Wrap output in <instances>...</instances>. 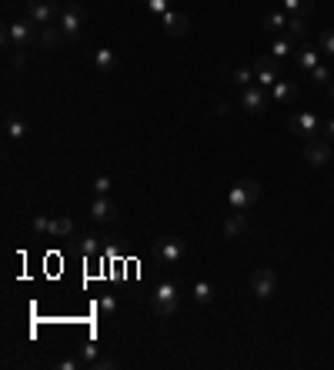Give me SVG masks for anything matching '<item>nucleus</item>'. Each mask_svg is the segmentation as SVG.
Wrapping results in <instances>:
<instances>
[{"instance_id":"1","label":"nucleus","mask_w":334,"mask_h":370,"mask_svg":"<svg viewBox=\"0 0 334 370\" xmlns=\"http://www.w3.org/2000/svg\"><path fill=\"white\" fill-rule=\"evenodd\" d=\"M37 34H40V24H34L30 17L10 21L3 27V50H30L37 44Z\"/></svg>"},{"instance_id":"2","label":"nucleus","mask_w":334,"mask_h":370,"mask_svg":"<svg viewBox=\"0 0 334 370\" xmlns=\"http://www.w3.org/2000/svg\"><path fill=\"white\" fill-rule=\"evenodd\" d=\"M257 200H261V184H257L254 177H244V180H237L231 190H228V204H231V210H237V214H248V210H254Z\"/></svg>"},{"instance_id":"3","label":"nucleus","mask_w":334,"mask_h":370,"mask_svg":"<svg viewBox=\"0 0 334 370\" xmlns=\"http://www.w3.org/2000/svg\"><path fill=\"white\" fill-rule=\"evenodd\" d=\"M180 304V287L174 284V280H157L154 284V294H151V307H154L157 314H164V317H171L174 310H178Z\"/></svg>"},{"instance_id":"4","label":"nucleus","mask_w":334,"mask_h":370,"mask_svg":"<svg viewBox=\"0 0 334 370\" xmlns=\"http://www.w3.org/2000/svg\"><path fill=\"white\" fill-rule=\"evenodd\" d=\"M254 84H261V87H274L278 80L284 77V71H281V60H274L271 53H261V57H254Z\"/></svg>"},{"instance_id":"5","label":"nucleus","mask_w":334,"mask_h":370,"mask_svg":"<svg viewBox=\"0 0 334 370\" xmlns=\"http://www.w3.org/2000/svg\"><path fill=\"white\" fill-rule=\"evenodd\" d=\"M267 103H271V90H267V87H261V84L244 87V90H241V100H237V107H241L244 114H251V117L264 114V110H267Z\"/></svg>"},{"instance_id":"6","label":"nucleus","mask_w":334,"mask_h":370,"mask_svg":"<svg viewBox=\"0 0 334 370\" xmlns=\"http://www.w3.org/2000/svg\"><path fill=\"white\" fill-rule=\"evenodd\" d=\"M291 134H298L301 140H314V137H321V130H324V123L318 114H311V110H298V114H291Z\"/></svg>"},{"instance_id":"7","label":"nucleus","mask_w":334,"mask_h":370,"mask_svg":"<svg viewBox=\"0 0 334 370\" xmlns=\"http://www.w3.org/2000/svg\"><path fill=\"white\" fill-rule=\"evenodd\" d=\"M57 27L64 30L67 40H80V34H84V10H80V3H67V7H60Z\"/></svg>"},{"instance_id":"8","label":"nucleus","mask_w":334,"mask_h":370,"mask_svg":"<svg viewBox=\"0 0 334 370\" xmlns=\"http://www.w3.org/2000/svg\"><path fill=\"white\" fill-rule=\"evenodd\" d=\"M187 254V244L180 241V237H160L154 247V257L160 267H174V264H180V257Z\"/></svg>"},{"instance_id":"9","label":"nucleus","mask_w":334,"mask_h":370,"mask_svg":"<svg viewBox=\"0 0 334 370\" xmlns=\"http://www.w3.org/2000/svg\"><path fill=\"white\" fill-rule=\"evenodd\" d=\"M30 227H34V234H47V237H74L71 217H34Z\"/></svg>"},{"instance_id":"10","label":"nucleus","mask_w":334,"mask_h":370,"mask_svg":"<svg viewBox=\"0 0 334 370\" xmlns=\"http://www.w3.org/2000/svg\"><path fill=\"white\" fill-rule=\"evenodd\" d=\"M27 17H30L34 24H40V27L57 24L60 7H57V0H27Z\"/></svg>"},{"instance_id":"11","label":"nucleus","mask_w":334,"mask_h":370,"mask_svg":"<svg viewBox=\"0 0 334 370\" xmlns=\"http://www.w3.org/2000/svg\"><path fill=\"white\" fill-rule=\"evenodd\" d=\"M251 291H254V297H261V300H271V297L278 294V273L271 271V267H257V271L251 273Z\"/></svg>"},{"instance_id":"12","label":"nucleus","mask_w":334,"mask_h":370,"mask_svg":"<svg viewBox=\"0 0 334 370\" xmlns=\"http://www.w3.org/2000/svg\"><path fill=\"white\" fill-rule=\"evenodd\" d=\"M305 160H308L311 167H328L331 164V140L328 137L305 140Z\"/></svg>"},{"instance_id":"13","label":"nucleus","mask_w":334,"mask_h":370,"mask_svg":"<svg viewBox=\"0 0 334 370\" xmlns=\"http://www.w3.org/2000/svg\"><path fill=\"white\" fill-rule=\"evenodd\" d=\"M91 217L97 223H114L117 221V204L107 197V194H97L94 204H91Z\"/></svg>"},{"instance_id":"14","label":"nucleus","mask_w":334,"mask_h":370,"mask_svg":"<svg viewBox=\"0 0 334 370\" xmlns=\"http://www.w3.org/2000/svg\"><path fill=\"white\" fill-rule=\"evenodd\" d=\"M160 27H164L171 37H184V34L191 30V17H187V14H180L178 7H174V10H167V14L160 17Z\"/></svg>"},{"instance_id":"15","label":"nucleus","mask_w":334,"mask_h":370,"mask_svg":"<svg viewBox=\"0 0 334 370\" xmlns=\"http://www.w3.org/2000/svg\"><path fill=\"white\" fill-rule=\"evenodd\" d=\"M294 64H298L305 74H311V71L321 64V47H318V44H301V47L294 50Z\"/></svg>"},{"instance_id":"16","label":"nucleus","mask_w":334,"mask_h":370,"mask_svg":"<svg viewBox=\"0 0 334 370\" xmlns=\"http://www.w3.org/2000/svg\"><path fill=\"white\" fill-rule=\"evenodd\" d=\"M298 97H301V90H298V84L287 80V77H281V80L271 87V100H274V103H294Z\"/></svg>"},{"instance_id":"17","label":"nucleus","mask_w":334,"mask_h":370,"mask_svg":"<svg viewBox=\"0 0 334 370\" xmlns=\"http://www.w3.org/2000/svg\"><path fill=\"white\" fill-rule=\"evenodd\" d=\"M287 14L284 10H267L264 17H261V30L264 34H287Z\"/></svg>"},{"instance_id":"18","label":"nucleus","mask_w":334,"mask_h":370,"mask_svg":"<svg viewBox=\"0 0 334 370\" xmlns=\"http://www.w3.org/2000/svg\"><path fill=\"white\" fill-rule=\"evenodd\" d=\"M27 121L21 117V114H7L3 117V134H7V140H24L27 137Z\"/></svg>"},{"instance_id":"19","label":"nucleus","mask_w":334,"mask_h":370,"mask_svg":"<svg viewBox=\"0 0 334 370\" xmlns=\"http://www.w3.org/2000/svg\"><path fill=\"white\" fill-rule=\"evenodd\" d=\"M221 230H224V237H228V241L244 237V234H248V221H244V214H237V210H234L231 217L224 221V227H221Z\"/></svg>"},{"instance_id":"20","label":"nucleus","mask_w":334,"mask_h":370,"mask_svg":"<svg viewBox=\"0 0 334 370\" xmlns=\"http://www.w3.org/2000/svg\"><path fill=\"white\" fill-rule=\"evenodd\" d=\"M37 44H40V47H60V44H64V30H60V27L57 24H47V27H40V34H37Z\"/></svg>"},{"instance_id":"21","label":"nucleus","mask_w":334,"mask_h":370,"mask_svg":"<svg viewBox=\"0 0 334 370\" xmlns=\"http://www.w3.org/2000/svg\"><path fill=\"white\" fill-rule=\"evenodd\" d=\"M281 10L287 17H311L314 14V0H281Z\"/></svg>"},{"instance_id":"22","label":"nucleus","mask_w":334,"mask_h":370,"mask_svg":"<svg viewBox=\"0 0 334 370\" xmlns=\"http://www.w3.org/2000/svg\"><path fill=\"white\" fill-rule=\"evenodd\" d=\"M267 53H271L274 60H284L287 53H294V37H291V34H284V37H274V40H271V47H267Z\"/></svg>"},{"instance_id":"23","label":"nucleus","mask_w":334,"mask_h":370,"mask_svg":"<svg viewBox=\"0 0 334 370\" xmlns=\"http://www.w3.org/2000/svg\"><path fill=\"white\" fill-rule=\"evenodd\" d=\"M74 250L84 257H94V254H101V241L94 234H80V237H74Z\"/></svg>"},{"instance_id":"24","label":"nucleus","mask_w":334,"mask_h":370,"mask_svg":"<svg viewBox=\"0 0 334 370\" xmlns=\"http://www.w3.org/2000/svg\"><path fill=\"white\" fill-rule=\"evenodd\" d=\"M94 67H97V71H104V74H110V71L117 67V53H114L110 47L94 50Z\"/></svg>"},{"instance_id":"25","label":"nucleus","mask_w":334,"mask_h":370,"mask_svg":"<svg viewBox=\"0 0 334 370\" xmlns=\"http://www.w3.org/2000/svg\"><path fill=\"white\" fill-rule=\"evenodd\" d=\"M308 77L318 84V87H324V90H328V87H331V80H334V71H331V64H324V60H321V64H318Z\"/></svg>"},{"instance_id":"26","label":"nucleus","mask_w":334,"mask_h":370,"mask_svg":"<svg viewBox=\"0 0 334 370\" xmlns=\"http://www.w3.org/2000/svg\"><path fill=\"white\" fill-rule=\"evenodd\" d=\"M287 34H291L294 40H305L311 34V17H291V21H287Z\"/></svg>"},{"instance_id":"27","label":"nucleus","mask_w":334,"mask_h":370,"mask_svg":"<svg viewBox=\"0 0 334 370\" xmlns=\"http://www.w3.org/2000/svg\"><path fill=\"white\" fill-rule=\"evenodd\" d=\"M191 294H194V304H198V307H207V304L214 300V287H211L207 280H198Z\"/></svg>"},{"instance_id":"28","label":"nucleus","mask_w":334,"mask_h":370,"mask_svg":"<svg viewBox=\"0 0 334 370\" xmlns=\"http://www.w3.org/2000/svg\"><path fill=\"white\" fill-rule=\"evenodd\" d=\"M231 80H234V87H251L254 84V67H234L231 71Z\"/></svg>"},{"instance_id":"29","label":"nucleus","mask_w":334,"mask_h":370,"mask_svg":"<svg viewBox=\"0 0 334 370\" xmlns=\"http://www.w3.org/2000/svg\"><path fill=\"white\" fill-rule=\"evenodd\" d=\"M318 47H321L324 57H331V60H334V27H328V30H321V34H318Z\"/></svg>"},{"instance_id":"30","label":"nucleus","mask_w":334,"mask_h":370,"mask_svg":"<svg viewBox=\"0 0 334 370\" xmlns=\"http://www.w3.org/2000/svg\"><path fill=\"white\" fill-rule=\"evenodd\" d=\"M97 310H101V317H114V314H117V297H114V294H101V300H97Z\"/></svg>"},{"instance_id":"31","label":"nucleus","mask_w":334,"mask_h":370,"mask_svg":"<svg viewBox=\"0 0 334 370\" xmlns=\"http://www.w3.org/2000/svg\"><path fill=\"white\" fill-rule=\"evenodd\" d=\"M7 67H10V71H24L27 67V50H7Z\"/></svg>"},{"instance_id":"32","label":"nucleus","mask_w":334,"mask_h":370,"mask_svg":"<svg viewBox=\"0 0 334 370\" xmlns=\"http://www.w3.org/2000/svg\"><path fill=\"white\" fill-rule=\"evenodd\" d=\"M144 7H147V10L154 14L157 21H160V17H164L167 10H174V3H171V0H144Z\"/></svg>"},{"instance_id":"33","label":"nucleus","mask_w":334,"mask_h":370,"mask_svg":"<svg viewBox=\"0 0 334 370\" xmlns=\"http://www.w3.org/2000/svg\"><path fill=\"white\" fill-rule=\"evenodd\" d=\"M110 187H114V180L107 173H97L94 177V194H110Z\"/></svg>"},{"instance_id":"34","label":"nucleus","mask_w":334,"mask_h":370,"mask_svg":"<svg viewBox=\"0 0 334 370\" xmlns=\"http://www.w3.org/2000/svg\"><path fill=\"white\" fill-rule=\"evenodd\" d=\"M101 357V347H94V344H84L80 347V360H84V367L91 364V360H97Z\"/></svg>"},{"instance_id":"35","label":"nucleus","mask_w":334,"mask_h":370,"mask_svg":"<svg viewBox=\"0 0 334 370\" xmlns=\"http://www.w3.org/2000/svg\"><path fill=\"white\" fill-rule=\"evenodd\" d=\"M53 367L57 370H77V367H84V360H80V357H64V360H57Z\"/></svg>"},{"instance_id":"36","label":"nucleus","mask_w":334,"mask_h":370,"mask_svg":"<svg viewBox=\"0 0 334 370\" xmlns=\"http://www.w3.org/2000/svg\"><path fill=\"white\" fill-rule=\"evenodd\" d=\"M87 367L91 370H114L117 367V360H110V357H97V360H91Z\"/></svg>"},{"instance_id":"37","label":"nucleus","mask_w":334,"mask_h":370,"mask_svg":"<svg viewBox=\"0 0 334 370\" xmlns=\"http://www.w3.org/2000/svg\"><path fill=\"white\" fill-rule=\"evenodd\" d=\"M321 134H324V137L334 144V117H331V121H324V130H321Z\"/></svg>"},{"instance_id":"38","label":"nucleus","mask_w":334,"mask_h":370,"mask_svg":"<svg viewBox=\"0 0 334 370\" xmlns=\"http://www.w3.org/2000/svg\"><path fill=\"white\" fill-rule=\"evenodd\" d=\"M328 97H331V100H334V80H331V87H328Z\"/></svg>"},{"instance_id":"39","label":"nucleus","mask_w":334,"mask_h":370,"mask_svg":"<svg viewBox=\"0 0 334 370\" xmlns=\"http://www.w3.org/2000/svg\"><path fill=\"white\" fill-rule=\"evenodd\" d=\"M67 3H80V0H67Z\"/></svg>"}]
</instances>
